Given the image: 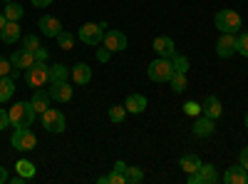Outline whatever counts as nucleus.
Here are the masks:
<instances>
[{
  "mask_svg": "<svg viewBox=\"0 0 248 184\" xmlns=\"http://www.w3.org/2000/svg\"><path fill=\"white\" fill-rule=\"evenodd\" d=\"M10 125V117H8V112L5 110H0V130H5Z\"/></svg>",
  "mask_w": 248,
  "mask_h": 184,
  "instance_id": "40",
  "label": "nucleus"
},
{
  "mask_svg": "<svg viewBox=\"0 0 248 184\" xmlns=\"http://www.w3.org/2000/svg\"><path fill=\"white\" fill-rule=\"evenodd\" d=\"M221 174L214 165H201L196 172L189 174V184H218Z\"/></svg>",
  "mask_w": 248,
  "mask_h": 184,
  "instance_id": "8",
  "label": "nucleus"
},
{
  "mask_svg": "<svg viewBox=\"0 0 248 184\" xmlns=\"http://www.w3.org/2000/svg\"><path fill=\"white\" fill-rule=\"evenodd\" d=\"M25 83H28L32 90L50 85V67H47L45 63H35L32 67L25 70Z\"/></svg>",
  "mask_w": 248,
  "mask_h": 184,
  "instance_id": "7",
  "label": "nucleus"
},
{
  "mask_svg": "<svg viewBox=\"0 0 248 184\" xmlns=\"http://www.w3.org/2000/svg\"><path fill=\"white\" fill-rule=\"evenodd\" d=\"M40 122H43V127L52 134H60V132H65L67 127V122H65V112H60L57 107H47L43 115H40Z\"/></svg>",
  "mask_w": 248,
  "mask_h": 184,
  "instance_id": "4",
  "label": "nucleus"
},
{
  "mask_svg": "<svg viewBox=\"0 0 248 184\" xmlns=\"http://www.w3.org/2000/svg\"><path fill=\"white\" fill-rule=\"evenodd\" d=\"M184 112L191 115V117H199V115H201V105H199V102H186V105H184Z\"/></svg>",
  "mask_w": 248,
  "mask_h": 184,
  "instance_id": "35",
  "label": "nucleus"
},
{
  "mask_svg": "<svg viewBox=\"0 0 248 184\" xmlns=\"http://www.w3.org/2000/svg\"><path fill=\"white\" fill-rule=\"evenodd\" d=\"M246 127H248V112H246Z\"/></svg>",
  "mask_w": 248,
  "mask_h": 184,
  "instance_id": "45",
  "label": "nucleus"
},
{
  "mask_svg": "<svg viewBox=\"0 0 248 184\" xmlns=\"http://www.w3.org/2000/svg\"><path fill=\"white\" fill-rule=\"evenodd\" d=\"M37 48H40V37H37V35H25V37H23V50L35 52Z\"/></svg>",
  "mask_w": 248,
  "mask_h": 184,
  "instance_id": "34",
  "label": "nucleus"
},
{
  "mask_svg": "<svg viewBox=\"0 0 248 184\" xmlns=\"http://www.w3.org/2000/svg\"><path fill=\"white\" fill-rule=\"evenodd\" d=\"M50 3H52V0H32V5H35V8H47Z\"/></svg>",
  "mask_w": 248,
  "mask_h": 184,
  "instance_id": "42",
  "label": "nucleus"
},
{
  "mask_svg": "<svg viewBox=\"0 0 248 184\" xmlns=\"http://www.w3.org/2000/svg\"><path fill=\"white\" fill-rule=\"evenodd\" d=\"M216 55L223 57V60L236 55V33H221L218 43H216Z\"/></svg>",
  "mask_w": 248,
  "mask_h": 184,
  "instance_id": "9",
  "label": "nucleus"
},
{
  "mask_svg": "<svg viewBox=\"0 0 248 184\" xmlns=\"http://www.w3.org/2000/svg\"><path fill=\"white\" fill-rule=\"evenodd\" d=\"M169 85H171V90H174L176 95H181V92L186 90V75L174 72V75H171V80H169Z\"/></svg>",
  "mask_w": 248,
  "mask_h": 184,
  "instance_id": "30",
  "label": "nucleus"
},
{
  "mask_svg": "<svg viewBox=\"0 0 248 184\" xmlns=\"http://www.w3.org/2000/svg\"><path fill=\"white\" fill-rule=\"evenodd\" d=\"M55 40L60 43V48H62V50H72V48H75V35H72V33H67V30H60V35H57Z\"/></svg>",
  "mask_w": 248,
  "mask_h": 184,
  "instance_id": "28",
  "label": "nucleus"
},
{
  "mask_svg": "<svg viewBox=\"0 0 248 184\" xmlns=\"http://www.w3.org/2000/svg\"><path fill=\"white\" fill-rule=\"evenodd\" d=\"M97 182H99V184H127V177H124L122 172H117V169H112L109 174L99 177Z\"/></svg>",
  "mask_w": 248,
  "mask_h": 184,
  "instance_id": "27",
  "label": "nucleus"
},
{
  "mask_svg": "<svg viewBox=\"0 0 248 184\" xmlns=\"http://www.w3.org/2000/svg\"><path fill=\"white\" fill-rule=\"evenodd\" d=\"M214 23H216V28L221 30V33H241V28H243V20H241V15L236 13V10H231V8H223V10H218L216 13V17H214Z\"/></svg>",
  "mask_w": 248,
  "mask_h": 184,
  "instance_id": "2",
  "label": "nucleus"
},
{
  "mask_svg": "<svg viewBox=\"0 0 248 184\" xmlns=\"http://www.w3.org/2000/svg\"><path fill=\"white\" fill-rule=\"evenodd\" d=\"M171 65H174V72L186 75V72H189V57H186V55H174L171 57Z\"/></svg>",
  "mask_w": 248,
  "mask_h": 184,
  "instance_id": "29",
  "label": "nucleus"
},
{
  "mask_svg": "<svg viewBox=\"0 0 248 184\" xmlns=\"http://www.w3.org/2000/svg\"><path fill=\"white\" fill-rule=\"evenodd\" d=\"M124 117H127V107L124 105H112L109 107V119L112 122H124Z\"/></svg>",
  "mask_w": 248,
  "mask_h": 184,
  "instance_id": "32",
  "label": "nucleus"
},
{
  "mask_svg": "<svg viewBox=\"0 0 248 184\" xmlns=\"http://www.w3.org/2000/svg\"><path fill=\"white\" fill-rule=\"evenodd\" d=\"M147 75H149V80H154V83H169L171 75H174L171 60H169V57H156L154 63H149Z\"/></svg>",
  "mask_w": 248,
  "mask_h": 184,
  "instance_id": "3",
  "label": "nucleus"
},
{
  "mask_svg": "<svg viewBox=\"0 0 248 184\" xmlns=\"http://www.w3.org/2000/svg\"><path fill=\"white\" fill-rule=\"evenodd\" d=\"M179 167H181L186 174H191V172H196V169L201 167V157H199V154H184V157L179 159Z\"/></svg>",
  "mask_w": 248,
  "mask_h": 184,
  "instance_id": "22",
  "label": "nucleus"
},
{
  "mask_svg": "<svg viewBox=\"0 0 248 184\" xmlns=\"http://www.w3.org/2000/svg\"><path fill=\"white\" fill-rule=\"evenodd\" d=\"M10 145L20 152H32L37 147V137L30 127H15V132L10 137Z\"/></svg>",
  "mask_w": 248,
  "mask_h": 184,
  "instance_id": "5",
  "label": "nucleus"
},
{
  "mask_svg": "<svg viewBox=\"0 0 248 184\" xmlns=\"http://www.w3.org/2000/svg\"><path fill=\"white\" fill-rule=\"evenodd\" d=\"M70 72H72V80H75L77 85H87L90 80H92V67L87 63H77Z\"/></svg>",
  "mask_w": 248,
  "mask_h": 184,
  "instance_id": "21",
  "label": "nucleus"
},
{
  "mask_svg": "<svg viewBox=\"0 0 248 184\" xmlns=\"http://www.w3.org/2000/svg\"><path fill=\"white\" fill-rule=\"evenodd\" d=\"M15 167H17V174H20V177H25V179H32L35 172H37L35 165H32V162H28V159H20Z\"/></svg>",
  "mask_w": 248,
  "mask_h": 184,
  "instance_id": "26",
  "label": "nucleus"
},
{
  "mask_svg": "<svg viewBox=\"0 0 248 184\" xmlns=\"http://www.w3.org/2000/svg\"><path fill=\"white\" fill-rule=\"evenodd\" d=\"M5 3H10V0H5Z\"/></svg>",
  "mask_w": 248,
  "mask_h": 184,
  "instance_id": "46",
  "label": "nucleus"
},
{
  "mask_svg": "<svg viewBox=\"0 0 248 184\" xmlns=\"http://www.w3.org/2000/svg\"><path fill=\"white\" fill-rule=\"evenodd\" d=\"M70 77H72V72L65 65H52L50 67V83H67Z\"/></svg>",
  "mask_w": 248,
  "mask_h": 184,
  "instance_id": "24",
  "label": "nucleus"
},
{
  "mask_svg": "<svg viewBox=\"0 0 248 184\" xmlns=\"http://www.w3.org/2000/svg\"><path fill=\"white\" fill-rule=\"evenodd\" d=\"M0 40H3L5 45H15L20 40V25L15 23V20H8V23L3 25V30H0Z\"/></svg>",
  "mask_w": 248,
  "mask_h": 184,
  "instance_id": "19",
  "label": "nucleus"
},
{
  "mask_svg": "<svg viewBox=\"0 0 248 184\" xmlns=\"http://www.w3.org/2000/svg\"><path fill=\"white\" fill-rule=\"evenodd\" d=\"M37 28H40V33H43L45 37H57L60 30H62L60 20L52 17V15H43V17H40V20H37Z\"/></svg>",
  "mask_w": 248,
  "mask_h": 184,
  "instance_id": "14",
  "label": "nucleus"
},
{
  "mask_svg": "<svg viewBox=\"0 0 248 184\" xmlns=\"http://www.w3.org/2000/svg\"><path fill=\"white\" fill-rule=\"evenodd\" d=\"M114 169L124 174V172H127V165H124V162H114Z\"/></svg>",
  "mask_w": 248,
  "mask_h": 184,
  "instance_id": "43",
  "label": "nucleus"
},
{
  "mask_svg": "<svg viewBox=\"0 0 248 184\" xmlns=\"http://www.w3.org/2000/svg\"><path fill=\"white\" fill-rule=\"evenodd\" d=\"M13 95H15V80L10 75L0 77V102H8Z\"/></svg>",
  "mask_w": 248,
  "mask_h": 184,
  "instance_id": "23",
  "label": "nucleus"
},
{
  "mask_svg": "<svg viewBox=\"0 0 248 184\" xmlns=\"http://www.w3.org/2000/svg\"><path fill=\"white\" fill-rule=\"evenodd\" d=\"M10 63H13V67L28 70V67L35 65V55H32L30 50H15V52L10 55Z\"/></svg>",
  "mask_w": 248,
  "mask_h": 184,
  "instance_id": "17",
  "label": "nucleus"
},
{
  "mask_svg": "<svg viewBox=\"0 0 248 184\" xmlns=\"http://www.w3.org/2000/svg\"><path fill=\"white\" fill-rule=\"evenodd\" d=\"M5 23H8V20H5V15L0 13V30H3V25H5Z\"/></svg>",
  "mask_w": 248,
  "mask_h": 184,
  "instance_id": "44",
  "label": "nucleus"
},
{
  "mask_svg": "<svg viewBox=\"0 0 248 184\" xmlns=\"http://www.w3.org/2000/svg\"><path fill=\"white\" fill-rule=\"evenodd\" d=\"M8 117H10V125L13 127H30L37 112L32 107V102H15V105L8 110Z\"/></svg>",
  "mask_w": 248,
  "mask_h": 184,
  "instance_id": "1",
  "label": "nucleus"
},
{
  "mask_svg": "<svg viewBox=\"0 0 248 184\" xmlns=\"http://www.w3.org/2000/svg\"><path fill=\"white\" fill-rule=\"evenodd\" d=\"M105 48L107 50H112V52H122V50H127V35L124 33H119V30H109V33H105Z\"/></svg>",
  "mask_w": 248,
  "mask_h": 184,
  "instance_id": "10",
  "label": "nucleus"
},
{
  "mask_svg": "<svg viewBox=\"0 0 248 184\" xmlns=\"http://www.w3.org/2000/svg\"><path fill=\"white\" fill-rule=\"evenodd\" d=\"M3 15H5V20H15V23H17V20L25 15V10L20 8V5L15 3V0H10V3L5 5V13H3Z\"/></svg>",
  "mask_w": 248,
  "mask_h": 184,
  "instance_id": "25",
  "label": "nucleus"
},
{
  "mask_svg": "<svg viewBox=\"0 0 248 184\" xmlns=\"http://www.w3.org/2000/svg\"><path fill=\"white\" fill-rule=\"evenodd\" d=\"M8 179H10V177H8V169H5L3 165H0V184H5Z\"/></svg>",
  "mask_w": 248,
  "mask_h": 184,
  "instance_id": "41",
  "label": "nucleus"
},
{
  "mask_svg": "<svg viewBox=\"0 0 248 184\" xmlns=\"http://www.w3.org/2000/svg\"><path fill=\"white\" fill-rule=\"evenodd\" d=\"M105 28H107L105 23H85L77 30V37L85 45H102V40H105Z\"/></svg>",
  "mask_w": 248,
  "mask_h": 184,
  "instance_id": "6",
  "label": "nucleus"
},
{
  "mask_svg": "<svg viewBox=\"0 0 248 184\" xmlns=\"http://www.w3.org/2000/svg\"><path fill=\"white\" fill-rule=\"evenodd\" d=\"M194 137H211L216 132V125H214V119L211 117H206V115H199L196 122H194V127H191Z\"/></svg>",
  "mask_w": 248,
  "mask_h": 184,
  "instance_id": "13",
  "label": "nucleus"
},
{
  "mask_svg": "<svg viewBox=\"0 0 248 184\" xmlns=\"http://www.w3.org/2000/svg\"><path fill=\"white\" fill-rule=\"evenodd\" d=\"M238 165H243V169H248V147L241 150V157H238Z\"/></svg>",
  "mask_w": 248,
  "mask_h": 184,
  "instance_id": "39",
  "label": "nucleus"
},
{
  "mask_svg": "<svg viewBox=\"0 0 248 184\" xmlns=\"http://www.w3.org/2000/svg\"><path fill=\"white\" fill-rule=\"evenodd\" d=\"M124 107H127V112H132V115H141L144 110H147V97L139 95V92H132L127 97V102H124Z\"/></svg>",
  "mask_w": 248,
  "mask_h": 184,
  "instance_id": "20",
  "label": "nucleus"
},
{
  "mask_svg": "<svg viewBox=\"0 0 248 184\" xmlns=\"http://www.w3.org/2000/svg\"><path fill=\"white\" fill-rule=\"evenodd\" d=\"M30 102H32V107H35V112H37V115H43V112H45V110L50 107V102H52V97H50V92H45L43 87H37V90L32 92Z\"/></svg>",
  "mask_w": 248,
  "mask_h": 184,
  "instance_id": "18",
  "label": "nucleus"
},
{
  "mask_svg": "<svg viewBox=\"0 0 248 184\" xmlns=\"http://www.w3.org/2000/svg\"><path fill=\"white\" fill-rule=\"evenodd\" d=\"M124 177H127V184H139V182H144V172H141L139 167H127Z\"/></svg>",
  "mask_w": 248,
  "mask_h": 184,
  "instance_id": "31",
  "label": "nucleus"
},
{
  "mask_svg": "<svg viewBox=\"0 0 248 184\" xmlns=\"http://www.w3.org/2000/svg\"><path fill=\"white\" fill-rule=\"evenodd\" d=\"M50 97L55 100V102H62V105H65V102H70L72 100V95H75V90L70 87V83H50Z\"/></svg>",
  "mask_w": 248,
  "mask_h": 184,
  "instance_id": "12",
  "label": "nucleus"
},
{
  "mask_svg": "<svg viewBox=\"0 0 248 184\" xmlns=\"http://www.w3.org/2000/svg\"><path fill=\"white\" fill-rule=\"evenodd\" d=\"M201 115L211 117V119H218V117L223 115V107H221V102H218V97H216V95H209V97L203 100V105H201Z\"/></svg>",
  "mask_w": 248,
  "mask_h": 184,
  "instance_id": "16",
  "label": "nucleus"
},
{
  "mask_svg": "<svg viewBox=\"0 0 248 184\" xmlns=\"http://www.w3.org/2000/svg\"><path fill=\"white\" fill-rule=\"evenodd\" d=\"M10 70H13V63H10V60H5L3 55H0V77L10 75Z\"/></svg>",
  "mask_w": 248,
  "mask_h": 184,
  "instance_id": "36",
  "label": "nucleus"
},
{
  "mask_svg": "<svg viewBox=\"0 0 248 184\" xmlns=\"http://www.w3.org/2000/svg\"><path fill=\"white\" fill-rule=\"evenodd\" d=\"M32 55H35V63H47V57H50V52L45 48H37Z\"/></svg>",
  "mask_w": 248,
  "mask_h": 184,
  "instance_id": "37",
  "label": "nucleus"
},
{
  "mask_svg": "<svg viewBox=\"0 0 248 184\" xmlns=\"http://www.w3.org/2000/svg\"><path fill=\"white\" fill-rule=\"evenodd\" d=\"M236 52H241L243 57H248V33L236 35Z\"/></svg>",
  "mask_w": 248,
  "mask_h": 184,
  "instance_id": "33",
  "label": "nucleus"
},
{
  "mask_svg": "<svg viewBox=\"0 0 248 184\" xmlns=\"http://www.w3.org/2000/svg\"><path fill=\"white\" fill-rule=\"evenodd\" d=\"M152 48H154V52L159 55V57H174L176 55V48H174V40L169 37V35H159V37H154V43H152Z\"/></svg>",
  "mask_w": 248,
  "mask_h": 184,
  "instance_id": "11",
  "label": "nucleus"
},
{
  "mask_svg": "<svg viewBox=\"0 0 248 184\" xmlns=\"http://www.w3.org/2000/svg\"><path fill=\"white\" fill-rule=\"evenodd\" d=\"M226 184H248V169H243V165H236V167H229L221 177Z\"/></svg>",
  "mask_w": 248,
  "mask_h": 184,
  "instance_id": "15",
  "label": "nucleus"
},
{
  "mask_svg": "<svg viewBox=\"0 0 248 184\" xmlns=\"http://www.w3.org/2000/svg\"><path fill=\"white\" fill-rule=\"evenodd\" d=\"M109 57H112V50H107V48L97 50V60H99V63H109Z\"/></svg>",
  "mask_w": 248,
  "mask_h": 184,
  "instance_id": "38",
  "label": "nucleus"
}]
</instances>
